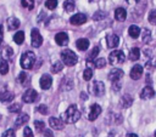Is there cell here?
I'll return each instance as SVG.
<instances>
[{
  "label": "cell",
  "instance_id": "cell-45",
  "mask_svg": "<svg viewBox=\"0 0 156 137\" xmlns=\"http://www.w3.org/2000/svg\"><path fill=\"white\" fill-rule=\"evenodd\" d=\"M119 87H121V82H119V81H113V82H112V89H113L115 91H118Z\"/></svg>",
  "mask_w": 156,
  "mask_h": 137
},
{
  "label": "cell",
  "instance_id": "cell-47",
  "mask_svg": "<svg viewBox=\"0 0 156 137\" xmlns=\"http://www.w3.org/2000/svg\"><path fill=\"white\" fill-rule=\"evenodd\" d=\"M2 39H4V28L2 25H0V45L2 44Z\"/></svg>",
  "mask_w": 156,
  "mask_h": 137
},
{
  "label": "cell",
  "instance_id": "cell-24",
  "mask_svg": "<svg viewBox=\"0 0 156 137\" xmlns=\"http://www.w3.org/2000/svg\"><path fill=\"white\" fill-rule=\"evenodd\" d=\"M128 33H129V35L133 38V39H138L139 36H140V33H141V30H140V28L138 27V25H130L129 28H128Z\"/></svg>",
  "mask_w": 156,
  "mask_h": 137
},
{
  "label": "cell",
  "instance_id": "cell-5",
  "mask_svg": "<svg viewBox=\"0 0 156 137\" xmlns=\"http://www.w3.org/2000/svg\"><path fill=\"white\" fill-rule=\"evenodd\" d=\"M89 92L93 96L100 97L105 93V85L102 81H94L91 85H89Z\"/></svg>",
  "mask_w": 156,
  "mask_h": 137
},
{
  "label": "cell",
  "instance_id": "cell-40",
  "mask_svg": "<svg viewBox=\"0 0 156 137\" xmlns=\"http://www.w3.org/2000/svg\"><path fill=\"white\" fill-rule=\"evenodd\" d=\"M34 126H35V129H37V131H43V130H45V122L44 121H39V120H35L34 121Z\"/></svg>",
  "mask_w": 156,
  "mask_h": 137
},
{
  "label": "cell",
  "instance_id": "cell-31",
  "mask_svg": "<svg viewBox=\"0 0 156 137\" xmlns=\"http://www.w3.org/2000/svg\"><path fill=\"white\" fill-rule=\"evenodd\" d=\"M9 73V64L5 59H1L0 61V74L1 75H5Z\"/></svg>",
  "mask_w": 156,
  "mask_h": 137
},
{
  "label": "cell",
  "instance_id": "cell-6",
  "mask_svg": "<svg viewBox=\"0 0 156 137\" xmlns=\"http://www.w3.org/2000/svg\"><path fill=\"white\" fill-rule=\"evenodd\" d=\"M22 99L24 103H33L39 99V95L34 89H27L22 95Z\"/></svg>",
  "mask_w": 156,
  "mask_h": 137
},
{
  "label": "cell",
  "instance_id": "cell-1",
  "mask_svg": "<svg viewBox=\"0 0 156 137\" xmlns=\"http://www.w3.org/2000/svg\"><path fill=\"white\" fill-rule=\"evenodd\" d=\"M80 118V110L78 109V107L76 104L69 105L65 113L61 114V119L63 120V122L66 124H73L76 121H78Z\"/></svg>",
  "mask_w": 156,
  "mask_h": 137
},
{
  "label": "cell",
  "instance_id": "cell-4",
  "mask_svg": "<svg viewBox=\"0 0 156 137\" xmlns=\"http://www.w3.org/2000/svg\"><path fill=\"white\" fill-rule=\"evenodd\" d=\"M126 59V56L122 51L115 50L108 55V63L111 65H121Z\"/></svg>",
  "mask_w": 156,
  "mask_h": 137
},
{
  "label": "cell",
  "instance_id": "cell-19",
  "mask_svg": "<svg viewBox=\"0 0 156 137\" xmlns=\"http://www.w3.org/2000/svg\"><path fill=\"white\" fill-rule=\"evenodd\" d=\"M18 82H20L22 86H24V87L29 86V82H30L29 75H28L26 72H22V73H20V75H18Z\"/></svg>",
  "mask_w": 156,
  "mask_h": 137
},
{
  "label": "cell",
  "instance_id": "cell-51",
  "mask_svg": "<svg viewBox=\"0 0 156 137\" xmlns=\"http://www.w3.org/2000/svg\"><path fill=\"white\" fill-rule=\"evenodd\" d=\"M155 137H156V132H155Z\"/></svg>",
  "mask_w": 156,
  "mask_h": 137
},
{
  "label": "cell",
  "instance_id": "cell-37",
  "mask_svg": "<svg viewBox=\"0 0 156 137\" xmlns=\"http://www.w3.org/2000/svg\"><path fill=\"white\" fill-rule=\"evenodd\" d=\"M21 104L20 103H15V104H11V105H9V112L10 113H18V112H21Z\"/></svg>",
  "mask_w": 156,
  "mask_h": 137
},
{
  "label": "cell",
  "instance_id": "cell-41",
  "mask_svg": "<svg viewBox=\"0 0 156 137\" xmlns=\"http://www.w3.org/2000/svg\"><path fill=\"white\" fill-rule=\"evenodd\" d=\"M23 137H34V135H33V132H32L30 127H28V126H26V127H24Z\"/></svg>",
  "mask_w": 156,
  "mask_h": 137
},
{
  "label": "cell",
  "instance_id": "cell-36",
  "mask_svg": "<svg viewBox=\"0 0 156 137\" xmlns=\"http://www.w3.org/2000/svg\"><path fill=\"white\" fill-rule=\"evenodd\" d=\"M83 78H84V80H87V81H89L91 78H93V69L91 68H85V70L83 72Z\"/></svg>",
  "mask_w": 156,
  "mask_h": 137
},
{
  "label": "cell",
  "instance_id": "cell-29",
  "mask_svg": "<svg viewBox=\"0 0 156 137\" xmlns=\"http://www.w3.org/2000/svg\"><path fill=\"white\" fill-rule=\"evenodd\" d=\"M13 41L16 42V44H18V45H21L23 41H24V33L22 32V30H20V32H17L15 35H13Z\"/></svg>",
  "mask_w": 156,
  "mask_h": 137
},
{
  "label": "cell",
  "instance_id": "cell-38",
  "mask_svg": "<svg viewBox=\"0 0 156 137\" xmlns=\"http://www.w3.org/2000/svg\"><path fill=\"white\" fill-rule=\"evenodd\" d=\"M56 6H57V0H46L45 1V7L48 10H54V8H56Z\"/></svg>",
  "mask_w": 156,
  "mask_h": 137
},
{
  "label": "cell",
  "instance_id": "cell-12",
  "mask_svg": "<svg viewBox=\"0 0 156 137\" xmlns=\"http://www.w3.org/2000/svg\"><path fill=\"white\" fill-rule=\"evenodd\" d=\"M55 41L60 46H66L68 44V35L65 32H60L55 35Z\"/></svg>",
  "mask_w": 156,
  "mask_h": 137
},
{
  "label": "cell",
  "instance_id": "cell-48",
  "mask_svg": "<svg viewBox=\"0 0 156 137\" xmlns=\"http://www.w3.org/2000/svg\"><path fill=\"white\" fill-rule=\"evenodd\" d=\"M140 0H127V2L128 4H130V5H134V4H138Z\"/></svg>",
  "mask_w": 156,
  "mask_h": 137
},
{
  "label": "cell",
  "instance_id": "cell-30",
  "mask_svg": "<svg viewBox=\"0 0 156 137\" xmlns=\"http://www.w3.org/2000/svg\"><path fill=\"white\" fill-rule=\"evenodd\" d=\"M76 7V4H74V0H66L63 2V8L67 11V12H71L73 11Z\"/></svg>",
  "mask_w": 156,
  "mask_h": 137
},
{
  "label": "cell",
  "instance_id": "cell-39",
  "mask_svg": "<svg viewBox=\"0 0 156 137\" xmlns=\"http://www.w3.org/2000/svg\"><path fill=\"white\" fill-rule=\"evenodd\" d=\"M149 22L152 25H156V10H151L149 13Z\"/></svg>",
  "mask_w": 156,
  "mask_h": 137
},
{
  "label": "cell",
  "instance_id": "cell-20",
  "mask_svg": "<svg viewBox=\"0 0 156 137\" xmlns=\"http://www.w3.org/2000/svg\"><path fill=\"white\" fill-rule=\"evenodd\" d=\"M13 56V50L10 47V46H5L2 50H1V58L7 61V59H11Z\"/></svg>",
  "mask_w": 156,
  "mask_h": 137
},
{
  "label": "cell",
  "instance_id": "cell-15",
  "mask_svg": "<svg viewBox=\"0 0 156 137\" xmlns=\"http://www.w3.org/2000/svg\"><path fill=\"white\" fill-rule=\"evenodd\" d=\"M49 125H50V127L54 129V130H62V129H63V120L51 116V118L49 119Z\"/></svg>",
  "mask_w": 156,
  "mask_h": 137
},
{
  "label": "cell",
  "instance_id": "cell-43",
  "mask_svg": "<svg viewBox=\"0 0 156 137\" xmlns=\"http://www.w3.org/2000/svg\"><path fill=\"white\" fill-rule=\"evenodd\" d=\"M1 137H15V130H12V129L6 130V131L2 133Z\"/></svg>",
  "mask_w": 156,
  "mask_h": 137
},
{
  "label": "cell",
  "instance_id": "cell-25",
  "mask_svg": "<svg viewBox=\"0 0 156 137\" xmlns=\"http://www.w3.org/2000/svg\"><path fill=\"white\" fill-rule=\"evenodd\" d=\"M28 120H29V116H28L27 114H20V115L16 118V120H15V126H16V127H20V126L24 125Z\"/></svg>",
  "mask_w": 156,
  "mask_h": 137
},
{
  "label": "cell",
  "instance_id": "cell-10",
  "mask_svg": "<svg viewBox=\"0 0 156 137\" xmlns=\"http://www.w3.org/2000/svg\"><path fill=\"white\" fill-rule=\"evenodd\" d=\"M122 76H123V70L119 69V68H113V69L108 73V75H107L108 80H111L112 82H113V81H119Z\"/></svg>",
  "mask_w": 156,
  "mask_h": 137
},
{
  "label": "cell",
  "instance_id": "cell-16",
  "mask_svg": "<svg viewBox=\"0 0 156 137\" xmlns=\"http://www.w3.org/2000/svg\"><path fill=\"white\" fill-rule=\"evenodd\" d=\"M154 96H155V91L151 86H145L140 92V98L143 99H149V98H152Z\"/></svg>",
  "mask_w": 156,
  "mask_h": 137
},
{
  "label": "cell",
  "instance_id": "cell-28",
  "mask_svg": "<svg viewBox=\"0 0 156 137\" xmlns=\"http://www.w3.org/2000/svg\"><path fill=\"white\" fill-rule=\"evenodd\" d=\"M139 57H140V50L138 47H133L129 51V59L130 61H136V59H139Z\"/></svg>",
  "mask_w": 156,
  "mask_h": 137
},
{
  "label": "cell",
  "instance_id": "cell-26",
  "mask_svg": "<svg viewBox=\"0 0 156 137\" xmlns=\"http://www.w3.org/2000/svg\"><path fill=\"white\" fill-rule=\"evenodd\" d=\"M140 34H141V40L144 44H149L151 41V32L147 28H143Z\"/></svg>",
  "mask_w": 156,
  "mask_h": 137
},
{
  "label": "cell",
  "instance_id": "cell-3",
  "mask_svg": "<svg viewBox=\"0 0 156 137\" xmlns=\"http://www.w3.org/2000/svg\"><path fill=\"white\" fill-rule=\"evenodd\" d=\"M61 59H62V62H63L66 65H68V67H72V65H74V64L78 62L77 55H76L73 51L68 50V48H66V50H63V51L61 52Z\"/></svg>",
  "mask_w": 156,
  "mask_h": 137
},
{
  "label": "cell",
  "instance_id": "cell-14",
  "mask_svg": "<svg viewBox=\"0 0 156 137\" xmlns=\"http://www.w3.org/2000/svg\"><path fill=\"white\" fill-rule=\"evenodd\" d=\"M106 41H107V46L110 48H115L118 46L119 44V38L116 35V34H108L106 36Z\"/></svg>",
  "mask_w": 156,
  "mask_h": 137
},
{
  "label": "cell",
  "instance_id": "cell-21",
  "mask_svg": "<svg viewBox=\"0 0 156 137\" xmlns=\"http://www.w3.org/2000/svg\"><path fill=\"white\" fill-rule=\"evenodd\" d=\"M13 98H15V95H13V92H11V91H6V90H5L4 92L0 93V101L4 102V103L11 102Z\"/></svg>",
  "mask_w": 156,
  "mask_h": 137
},
{
  "label": "cell",
  "instance_id": "cell-42",
  "mask_svg": "<svg viewBox=\"0 0 156 137\" xmlns=\"http://www.w3.org/2000/svg\"><path fill=\"white\" fill-rule=\"evenodd\" d=\"M37 109H38V112L39 113H41V114H48V107L45 105V104H40V105H38L37 107Z\"/></svg>",
  "mask_w": 156,
  "mask_h": 137
},
{
  "label": "cell",
  "instance_id": "cell-33",
  "mask_svg": "<svg viewBox=\"0 0 156 137\" xmlns=\"http://www.w3.org/2000/svg\"><path fill=\"white\" fill-rule=\"evenodd\" d=\"M21 5L28 8L29 11H32L34 8V0H21Z\"/></svg>",
  "mask_w": 156,
  "mask_h": 137
},
{
  "label": "cell",
  "instance_id": "cell-52",
  "mask_svg": "<svg viewBox=\"0 0 156 137\" xmlns=\"http://www.w3.org/2000/svg\"><path fill=\"white\" fill-rule=\"evenodd\" d=\"M90 1H93V0H90Z\"/></svg>",
  "mask_w": 156,
  "mask_h": 137
},
{
  "label": "cell",
  "instance_id": "cell-17",
  "mask_svg": "<svg viewBox=\"0 0 156 137\" xmlns=\"http://www.w3.org/2000/svg\"><path fill=\"white\" fill-rule=\"evenodd\" d=\"M61 90L63 91H69L72 87H73V81L71 80V78L68 76H65L62 80H61Z\"/></svg>",
  "mask_w": 156,
  "mask_h": 137
},
{
  "label": "cell",
  "instance_id": "cell-8",
  "mask_svg": "<svg viewBox=\"0 0 156 137\" xmlns=\"http://www.w3.org/2000/svg\"><path fill=\"white\" fill-rule=\"evenodd\" d=\"M87 22V16L84 13H76L69 18V23L73 25H80Z\"/></svg>",
  "mask_w": 156,
  "mask_h": 137
},
{
  "label": "cell",
  "instance_id": "cell-22",
  "mask_svg": "<svg viewBox=\"0 0 156 137\" xmlns=\"http://www.w3.org/2000/svg\"><path fill=\"white\" fill-rule=\"evenodd\" d=\"M119 103H121V107L122 108H129L132 105V103H133V98L129 95H124V96H122Z\"/></svg>",
  "mask_w": 156,
  "mask_h": 137
},
{
  "label": "cell",
  "instance_id": "cell-44",
  "mask_svg": "<svg viewBox=\"0 0 156 137\" xmlns=\"http://www.w3.org/2000/svg\"><path fill=\"white\" fill-rule=\"evenodd\" d=\"M146 67H147V69H154V68L156 67V58H151V59L146 63Z\"/></svg>",
  "mask_w": 156,
  "mask_h": 137
},
{
  "label": "cell",
  "instance_id": "cell-7",
  "mask_svg": "<svg viewBox=\"0 0 156 137\" xmlns=\"http://www.w3.org/2000/svg\"><path fill=\"white\" fill-rule=\"evenodd\" d=\"M30 38H32V45L34 46V47H39V46H41V44H43V36L40 35V33H39V30L38 29H32V32H30Z\"/></svg>",
  "mask_w": 156,
  "mask_h": 137
},
{
  "label": "cell",
  "instance_id": "cell-46",
  "mask_svg": "<svg viewBox=\"0 0 156 137\" xmlns=\"http://www.w3.org/2000/svg\"><path fill=\"white\" fill-rule=\"evenodd\" d=\"M105 16H106V13H104V12H98V13H95V15H94V17H93V18H94L95 21H99V18H100V17H105Z\"/></svg>",
  "mask_w": 156,
  "mask_h": 137
},
{
  "label": "cell",
  "instance_id": "cell-35",
  "mask_svg": "<svg viewBox=\"0 0 156 137\" xmlns=\"http://www.w3.org/2000/svg\"><path fill=\"white\" fill-rule=\"evenodd\" d=\"M62 68H63L62 63H61V62H56V63L52 64V67H51V72H52L54 74H56V73H60V72L62 70Z\"/></svg>",
  "mask_w": 156,
  "mask_h": 137
},
{
  "label": "cell",
  "instance_id": "cell-27",
  "mask_svg": "<svg viewBox=\"0 0 156 137\" xmlns=\"http://www.w3.org/2000/svg\"><path fill=\"white\" fill-rule=\"evenodd\" d=\"M76 46L80 51H85L89 47V40L88 39H78L76 42Z\"/></svg>",
  "mask_w": 156,
  "mask_h": 137
},
{
  "label": "cell",
  "instance_id": "cell-18",
  "mask_svg": "<svg viewBox=\"0 0 156 137\" xmlns=\"http://www.w3.org/2000/svg\"><path fill=\"white\" fill-rule=\"evenodd\" d=\"M115 18H116L117 21H119V22L126 21V18H127V11H126L123 7L116 8V11H115Z\"/></svg>",
  "mask_w": 156,
  "mask_h": 137
},
{
  "label": "cell",
  "instance_id": "cell-50",
  "mask_svg": "<svg viewBox=\"0 0 156 137\" xmlns=\"http://www.w3.org/2000/svg\"><path fill=\"white\" fill-rule=\"evenodd\" d=\"M127 137H138V136H136L135 133H128V135H127Z\"/></svg>",
  "mask_w": 156,
  "mask_h": 137
},
{
  "label": "cell",
  "instance_id": "cell-13",
  "mask_svg": "<svg viewBox=\"0 0 156 137\" xmlns=\"http://www.w3.org/2000/svg\"><path fill=\"white\" fill-rule=\"evenodd\" d=\"M143 65L141 64H135L133 68H132V70H130V78L133 79V80H138V79H140L141 78V74H143Z\"/></svg>",
  "mask_w": 156,
  "mask_h": 137
},
{
  "label": "cell",
  "instance_id": "cell-49",
  "mask_svg": "<svg viewBox=\"0 0 156 137\" xmlns=\"http://www.w3.org/2000/svg\"><path fill=\"white\" fill-rule=\"evenodd\" d=\"M80 98H82V99H87L88 97H87V95H85V93H80Z\"/></svg>",
  "mask_w": 156,
  "mask_h": 137
},
{
  "label": "cell",
  "instance_id": "cell-2",
  "mask_svg": "<svg viewBox=\"0 0 156 137\" xmlns=\"http://www.w3.org/2000/svg\"><path fill=\"white\" fill-rule=\"evenodd\" d=\"M35 55L34 52L32 51H27L24 52L22 56H21V59H20V63H21V67L23 69H33L34 64H35Z\"/></svg>",
  "mask_w": 156,
  "mask_h": 137
},
{
  "label": "cell",
  "instance_id": "cell-32",
  "mask_svg": "<svg viewBox=\"0 0 156 137\" xmlns=\"http://www.w3.org/2000/svg\"><path fill=\"white\" fill-rule=\"evenodd\" d=\"M99 47H94L88 55H87V61H93V59H95L96 58V56L99 55Z\"/></svg>",
  "mask_w": 156,
  "mask_h": 137
},
{
  "label": "cell",
  "instance_id": "cell-11",
  "mask_svg": "<svg viewBox=\"0 0 156 137\" xmlns=\"http://www.w3.org/2000/svg\"><path fill=\"white\" fill-rule=\"evenodd\" d=\"M39 84H40V87L43 90H49L51 87V84H52V78L49 74H44V75H41Z\"/></svg>",
  "mask_w": 156,
  "mask_h": 137
},
{
  "label": "cell",
  "instance_id": "cell-9",
  "mask_svg": "<svg viewBox=\"0 0 156 137\" xmlns=\"http://www.w3.org/2000/svg\"><path fill=\"white\" fill-rule=\"evenodd\" d=\"M101 113V107L98 104V103H94L93 105H90V112L88 114V119L90 121H94Z\"/></svg>",
  "mask_w": 156,
  "mask_h": 137
},
{
  "label": "cell",
  "instance_id": "cell-23",
  "mask_svg": "<svg viewBox=\"0 0 156 137\" xmlns=\"http://www.w3.org/2000/svg\"><path fill=\"white\" fill-rule=\"evenodd\" d=\"M20 21L17 19V18H15V17H11V18H9L7 19V29L9 30H15V29H18V27H20Z\"/></svg>",
  "mask_w": 156,
  "mask_h": 137
},
{
  "label": "cell",
  "instance_id": "cell-34",
  "mask_svg": "<svg viewBox=\"0 0 156 137\" xmlns=\"http://www.w3.org/2000/svg\"><path fill=\"white\" fill-rule=\"evenodd\" d=\"M106 65V59L105 58H95L94 59V67L95 68H104Z\"/></svg>",
  "mask_w": 156,
  "mask_h": 137
}]
</instances>
